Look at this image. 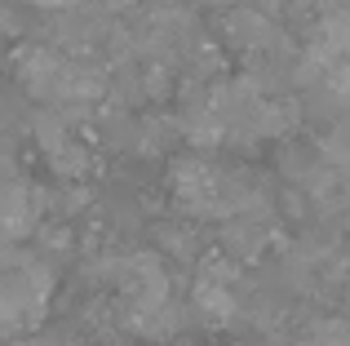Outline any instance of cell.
<instances>
[{"instance_id":"277c9868","label":"cell","mask_w":350,"mask_h":346,"mask_svg":"<svg viewBox=\"0 0 350 346\" xmlns=\"http://www.w3.org/2000/svg\"><path fill=\"white\" fill-rule=\"evenodd\" d=\"M36 5H44V9H62V5H76V0H36Z\"/></svg>"},{"instance_id":"7a4b0ae2","label":"cell","mask_w":350,"mask_h":346,"mask_svg":"<svg viewBox=\"0 0 350 346\" xmlns=\"http://www.w3.org/2000/svg\"><path fill=\"white\" fill-rule=\"evenodd\" d=\"M23 80L36 98H85V94H98V80L85 76V67L76 62H62L53 53H27L23 58Z\"/></svg>"},{"instance_id":"3957f363","label":"cell","mask_w":350,"mask_h":346,"mask_svg":"<svg viewBox=\"0 0 350 346\" xmlns=\"http://www.w3.org/2000/svg\"><path fill=\"white\" fill-rule=\"evenodd\" d=\"M196 306H200L204 315H213V320H231V315H235L231 271H226L217 258L204 267V276H200V284H196Z\"/></svg>"},{"instance_id":"6da1fadb","label":"cell","mask_w":350,"mask_h":346,"mask_svg":"<svg viewBox=\"0 0 350 346\" xmlns=\"http://www.w3.org/2000/svg\"><path fill=\"white\" fill-rule=\"evenodd\" d=\"M173 187H178L182 204L200 217H226V213H244L248 209L244 182L217 165H204V160H182L173 169Z\"/></svg>"}]
</instances>
